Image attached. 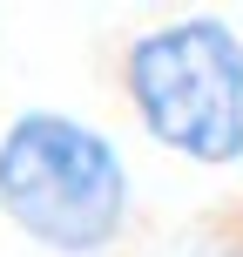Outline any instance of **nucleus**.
<instances>
[{
    "label": "nucleus",
    "instance_id": "1",
    "mask_svg": "<svg viewBox=\"0 0 243 257\" xmlns=\"http://www.w3.org/2000/svg\"><path fill=\"white\" fill-rule=\"evenodd\" d=\"M135 176L108 128L68 108H21L0 128V217L48 257H102L122 244Z\"/></svg>",
    "mask_w": 243,
    "mask_h": 257
},
{
    "label": "nucleus",
    "instance_id": "2",
    "mask_svg": "<svg viewBox=\"0 0 243 257\" xmlns=\"http://www.w3.org/2000/svg\"><path fill=\"white\" fill-rule=\"evenodd\" d=\"M122 102L155 149L196 169L243 163V27L176 14L122 41Z\"/></svg>",
    "mask_w": 243,
    "mask_h": 257
}]
</instances>
